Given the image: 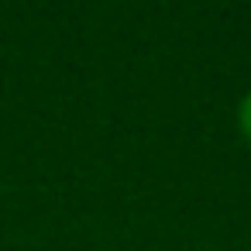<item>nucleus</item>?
Returning a JSON list of instances; mask_svg holds the SVG:
<instances>
[{
  "instance_id": "f257e3e1",
  "label": "nucleus",
  "mask_w": 251,
  "mask_h": 251,
  "mask_svg": "<svg viewBox=\"0 0 251 251\" xmlns=\"http://www.w3.org/2000/svg\"><path fill=\"white\" fill-rule=\"evenodd\" d=\"M237 127H241V134H244V141L251 145V93L241 100V107H237Z\"/></svg>"
}]
</instances>
